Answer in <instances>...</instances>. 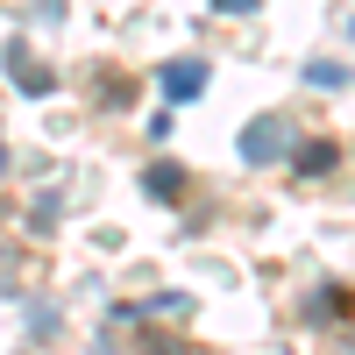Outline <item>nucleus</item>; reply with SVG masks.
I'll list each match as a JSON object with an SVG mask.
<instances>
[{"label": "nucleus", "instance_id": "nucleus-4", "mask_svg": "<svg viewBox=\"0 0 355 355\" xmlns=\"http://www.w3.org/2000/svg\"><path fill=\"white\" fill-rule=\"evenodd\" d=\"M334 157H341L334 142H306V150H291V171H299V178H327Z\"/></svg>", "mask_w": 355, "mask_h": 355}, {"label": "nucleus", "instance_id": "nucleus-9", "mask_svg": "<svg viewBox=\"0 0 355 355\" xmlns=\"http://www.w3.org/2000/svg\"><path fill=\"white\" fill-rule=\"evenodd\" d=\"M214 8H220V15H249L256 0H214Z\"/></svg>", "mask_w": 355, "mask_h": 355}, {"label": "nucleus", "instance_id": "nucleus-10", "mask_svg": "<svg viewBox=\"0 0 355 355\" xmlns=\"http://www.w3.org/2000/svg\"><path fill=\"white\" fill-rule=\"evenodd\" d=\"M0 171H8V150H0Z\"/></svg>", "mask_w": 355, "mask_h": 355}, {"label": "nucleus", "instance_id": "nucleus-7", "mask_svg": "<svg viewBox=\"0 0 355 355\" xmlns=\"http://www.w3.org/2000/svg\"><path fill=\"white\" fill-rule=\"evenodd\" d=\"M28 227H36V234H50V227H57V192H43V199H36V220H28Z\"/></svg>", "mask_w": 355, "mask_h": 355}, {"label": "nucleus", "instance_id": "nucleus-6", "mask_svg": "<svg viewBox=\"0 0 355 355\" xmlns=\"http://www.w3.org/2000/svg\"><path fill=\"white\" fill-rule=\"evenodd\" d=\"M306 85H348V71L334 64V57H313V64H306Z\"/></svg>", "mask_w": 355, "mask_h": 355}, {"label": "nucleus", "instance_id": "nucleus-3", "mask_svg": "<svg viewBox=\"0 0 355 355\" xmlns=\"http://www.w3.org/2000/svg\"><path fill=\"white\" fill-rule=\"evenodd\" d=\"M164 93H171V100H199V93H206V64H199V57L164 64Z\"/></svg>", "mask_w": 355, "mask_h": 355}, {"label": "nucleus", "instance_id": "nucleus-5", "mask_svg": "<svg viewBox=\"0 0 355 355\" xmlns=\"http://www.w3.org/2000/svg\"><path fill=\"white\" fill-rule=\"evenodd\" d=\"M142 185H150L157 199H178V185H185V171H178V164H157L150 178H142Z\"/></svg>", "mask_w": 355, "mask_h": 355}, {"label": "nucleus", "instance_id": "nucleus-1", "mask_svg": "<svg viewBox=\"0 0 355 355\" xmlns=\"http://www.w3.org/2000/svg\"><path fill=\"white\" fill-rule=\"evenodd\" d=\"M284 150H291V121L284 114H256L242 128V164H277Z\"/></svg>", "mask_w": 355, "mask_h": 355}, {"label": "nucleus", "instance_id": "nucleus-8", "mask_svg": "<svg viewBox=\"0 0 355 355\" xmlns=\"http://www.w3.org/2000/svg\"><path fill=\"white\" fill-rule=\"evenodd\" d=\"M348 306V291H320V299H313V320H327V313H341Z\"/></svg>", "mask_w": 355, "mask_h": 355}, {"label": "nucleus", "instance_id": "nucleus-2", "mask_svg": "<svg viewBox=\"0 0 355 355\" xmlns=\"http://www.w3.org/2000/svg\"><path fill=\"white\" fill-rule=\"evenodd\" d=\"M8 78L21 85V93H28V100H43V93H57V71H50V64H36V57H28L21 43L8 50Z\"/></svg>", "mask_w": 355, "mask_h": 355}]
</instances>
